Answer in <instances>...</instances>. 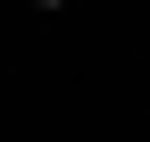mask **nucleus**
I'll use <instances>...</instances> for the list:
<instances>
[{
  "label": "nucleus",
  "instance_id": "obj_1",
  "mask_svg": "<svg viewBox=\"0 0 150 142\" xmlns=\"http://www.w3.org/2000/svg\"><path fill=\"white\" fill-rule=\"evenodd\" d=\"M33 9H67V0H33Z\"/></svg>",
  "mask_w": 150,
  "mask_h": 142
}]
</instances>
